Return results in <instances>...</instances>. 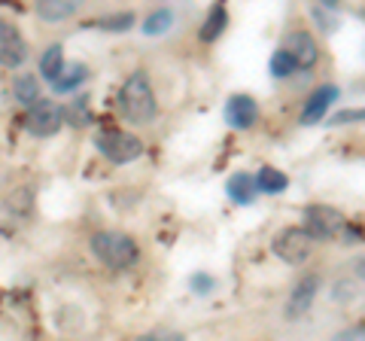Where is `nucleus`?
<instances>
[{"mask_svg": "<svg viewBox=\"0 0 365 341\" xmlns=\"http://www.w3.org/2000/svg\"><path fill=\"white\" fill-rule=\"evenodd\" d=\"M88 250L101 265H107L113 271H128L140 259V247H137L134 238H128L125 232H110V229H101L91 235Z\"/></svg>", "mask_w": 365, "mask_h": 341, "instance_id": "f03ea898", "label": "nucleus"}, {"mask_svg": "<svg viewBox=\"0 0 365 341\" xmlns=\"http://www.w3.org/2000/svg\"><path fill=\"white\" fill-rule=\"evenodd\" d=\"M134 13H113V16H107V19H101L98 21V28H104V31H113V34H122V31H131L134 28Z\"/></svg>", "mask_w": 365, "mask_h": 341, "instance_id": "aec40b11", "label": "nucleus"}, {"mask_svg": "<svg viewBox=\"0 0 365 341\" xmlns=\"http://www.w3.org/2000/svg\"><path fill=\"white\" fill-rule=\"evenodd\" d=\"M302 232L311 238V241H329L344 229V213L338 208H329V204H307L302 213Z\"/></svg>", "mask_w": 365, "mask_h": 341, "instance_id": "20e7f679", "label": "nucleus"}, {"mask_svg": "<svg viewBox=\"0 0 365 341\" xmlns=\"http://www.w3.org/2000/svg\"><path fill=\"white\" fill-rule=\"evenodd\" d=\"M356 292H359V287H353V280H344V283H338L335 287V299L338 302H350V299H356Z\"/></svg>", "mask_w": 365, "mask_h": 341, "instance_id": "a878e982", "label": "nucleus"}, {"mask_svg": "<svg viewBox=\"0 0 365 341\" xmlns=\"http://www.w3.org/2000/svg\"><path fill=\"white\" fill-rule=\"evenodd\" d=\"M225 28H228V13H225L222 4H216L210 13H207V19H204V25H201V40H204V43L220 40Z\"/></svg>", "mask_w": 365, "mask_h": 341, "instance_id": "a211bd4d", "label": "nucleus"}, {"mask_svg": "<svg viewBox=\"0 0 365 341\" xmlns=\"http://www.w3.org/2000/svg\"><path fill=\"white\" fill-rule=\"evenodd\" d=\"M225 192H228V198L237 201V204H253L256 201L253 174H247V170H237V174H232V180L225 183Z\"/></svg>", "mask_w": 365, "mask_h": 341, "instance_id": "f8f14e48", "label": "nucleus"}, {"mask_svg": "<svg viewBox=\"0 0 365 341\" xmlns=\"http://www.w3.org/2000/svg\"><path fill=\"white\" fill-rule=\"evenodd\" d=\"M295 71H299V67H295V61L289 58L287 52H274V58H271V73L277 76V79H287V76H292Z\"/></svg>", "mask_w": 365, "mask_h": 341, "instance_id": "412c9836", "label": "nucleus"}, {"mask_svg": "<svg viewBox=\"0 0 365 341\" xmlns=\"http://www.w3.org/2000/svg\"><path fill=\"white\" fill-rule=\"evenodd\" d=\"M319 280L317 275H307V278H302L299 283H295V290H292V295H289V302H287V317L289 320H299V317H304L307 311H311V305H314V299H317V292H319Z\"/></svg>", "mask_w": 365, "mask_h": 341, "instance_id": "9d476101", "label": "nucleus"}, {"mask_svg": "<svg viewBox=\"0 0 365 341\" xmlns=\"http://www.w3.org/2000/svg\"><path fill=\"white\" fill-rule=\"evenodd\" d=\"M170 28H174V9H170V6H158V9H153V13L146 16L140 31L146 34V37H162V34H168Z\"/></svg>", "mask_w": 365, "mask_h": 341, "instance_id": "dca6fc26", "label": "nucleus"}, {"mask_svg": "<svg viewBox=\"0 0 365 341\" xmlns=\"http://www.w3.org/2000/svg\"><path fill=\"white\" fill-rule=\"evenodd\" d=\"M189 287H192V292H198V295H207V292L213 290V278H207V275H204V271H198V275H192Z\"/></svg>", "mask_w": 365, "mask_h": 341, "instance_id": "393cba45", "label": "nucleus"}, {"mask_svg": "<svg viewBox=\"0 0 365 341\" xmlns=\"http://www.w3.org/2000/svg\"><path fill=\"white\" fill-rule=\"evenodd\" d=\"M362 338H365V329H362V323H356V326L344 329V332H338L332 341H362Z\"/></svg>", "mask_w": 365, "mask_h": 341, "instance_id": "bb28decb", "label": "nucleus"}, {"mask_svg": "<svg viewBox=\"0 0 365 341\" xmlns=\"http://www.w3.org/2000/svg\"><path fill=\"white\" fill-rule=\"evenodd\" d=\"M271 250L283 259V263L302 265V263H307V259H311V253H314V241H311V238H307L302 229L289 225V229H280L277 235H274Z\"/></svg>", "mask_w": 365, "mask_h": 341, "instance_id": "39448f33", "label": "nucleus"}, {"mask_svg": "<svg viewBox=\"0 0 365 341\" xmlns=\"http://www.w3.org/2000/svg\"><path fill=\"white\" fill-rule=\"evenodd\" d=\"M335 101H338V86H335V83L317 86L314 92L307 95L304 107H302V125H317V122L329 113V107H332Z\"/></svg>", "mask_w": 365, "mask_h": 341, "instance_id": "6e6552de", "label": "nucleus"}, {"mask_svg": "<svg viewBox=\"0 0 365 341\" xmlns=\"http://www.w3.org/2000/svg\"><path fill=\"white\" fill-rule=\"evenodd\" d=\"M155 110H158L155 92H153L146 73L143 71L131 73L119 88V113H122V119L131 122V125H150L155 119Z\"/></svg>", "mask_w": 365, "mask_h": 341, "instance_id": "f257e3e1", "label": "nucleus"}, {"mask_svg": "<svg viewBox=\"0 0 365 341\" xmlns=\"http://www.w3.org/2000/svg\"><path fill=\"white\" fill-rule=\"evenodd\" d=\"M253 183H256V192H268V195H277V192H283L289 186V177L283 174V170L277 168H262L259 174L253 177Z\"/></svg>", "mask_w": 365, "mask_h": 341, "instance_id": "f3484780", "label": "nucleus"}, {"mask_svg": "<svg viewBox=\"0 0 365 341\" xmlns=\"http://www.w3.org/2000/svg\"><path fill=\"white\" fill-rule=\"evenodd\" d=\"M28 61V43L21 40V34L16 28H9L4 37H0V64L4 67H21Z\"/></svg>", "mask_w": 365, "mask_h": 341, "instance_id": "9b49d317", "label": "nucleus"}, {"mask_svg": "<svg viewBox=\"0 0 365 341\" xmlns=\"http://www.w3.org/2000/svg\"><path fill=\"white\" fill-rule=\"evenodd\" d=\"M88 79V67L83 64V61H73V64H64L61 67V73H58V79L52 83V88L58 95H67V92H73V88H79Z\"/></svg>", "mask_w": 365, "mask_h": 341, "instance_id": "ddd939ff", "label": "nucleus"}, {"mask_svg": "<svg viewBox=\"0 0 365 341\" xmlns=\"http://www.w3.org/2000/svg\"><path fill=\"white\" fill-rule=\"evenodd\" d=\"M280 52H287L295 61V67H314L319 58V46H317L314 34H307V31H289L280 43Z\"/></svg>", "mask_w": 365, "mask_h": 341, "instance_id": "0eeeda50", "label": "nucleus"}, {"mask_svg": "<svg viewBox=\"0 0 365 341\" xmlns=\"http://www.w3.org/2000/svg\"><path fill=\"white\" fill-rule=\"evenodd\" d=\"M34 13L43 21H64L76 13V4L73 0H40V4L34 6Z\"/></svg>", "mask_w": 365, "mask_h": 341, "instance_id": "4468645a", "label": "nucleus"}, {"mask_svg": "<svg viewBox=\"0 0 365 341\" xmlns=\"http://www.w3.org/2000/svg\"><path fill=\"white\" fill-rule=\"evenodd\" d=\"M95 146L101 150V156H107L113 165H128L134 158L143 156V141L134 138L128 131L119 128H104L95 134Z\"/></svg>", "mask_w": 365, "mask_h": 341, "instance_id": "7ed1b4c3", "label": "nucleus"}, {"mask_svg": "<svg viewBox=\"0 0 365 341\" xmlns=\"http://www.w3.org/2000/svg\"><path fill=\"white\" fill-rule=\"evenodd\" d=\"M259 119V104L250 95H232L225 101V122L237 131H247L253 128Z\"/></svg>", "mask_w": 365, "mask_h": 341, "instance_id": "1a4fd4ad", "label": "nucleus"}, {"mask_svg": "<svg viewBox=\"0 0 365 341\" xmlns=\"http://www.w3.org/2000/svg\"><path fill=\"white\" fill-rule=\"evenodd\" d=\"M86 119H88V104H86V98H76L71 107H64V122L83 125Z\"/></svg>", "mask_w": 365, "mask_h": 341, "instance_id": "4be33fe9", "label": "nucleus"}, {"mask_svg": "<svg viewBox=\"0 0 365 341\" xmlns=\"http://www.w3.org/2000/svg\"><path fill=\"white\" fill-rule=\"evenodd\" d=\"M137 341H186V338H182L180 332H153V335H143Z\"/></svg>", "mask_w": 365, "mask_h": 341, "instance_id": "cd10ccee", "label": "nucleus"}, {"mask_svg": "<svg viewBox=\"0 0 365 341\" xmlns=\"http://www.w3.org/2000/svg\"><path fill=\"white\" fill-rule=\"evenodd\" d=\"M61 67H64V46L61 43H52V46L40 55V76L55 83L58 73H61Z\"/></svg>", "mask_w": 365, "mask_h": 341, "instance_id": "6ab92c4d", "label": "nucleus"}, {"mask_svg": "<svg viewBox=\"0 0 365 341\" xmlns=\"http://www.w3.org/2000/svg\"><path fill=\"white\" fill-rule=\"evenodd\" d=\"M6 208H9V210H19V213H28V210H31V189L9 192V198H6Z\"/></svg>", "mask_w": 365, "mask_h": 341, "instance_id": "5701e85b", "label": "nucleus"}, {"mask_svg": "<svg viewBox=\"0 0 365 341\" xmlns=\"http://www.w3.org/2000/svg\"><path fill=\"white\" fill-rule=\"evenodd\" d=\"M347 122H362V110H341L335 116H329V125L338 128V125H347Z\"/></svg>", "mask_w": 365, "mask_h": 341, "instance_id": "b1692460", "label": "nucleus"}, {"mask_svg": "<svg viewBox=\"0 0 365 341\" xmlns=\"http://www.w3.org/2000/svg\"><path fill=\"white\" fill-rule=\"evenodd\" d=\"M13 98L19 101L21 107H34L40 101V83H37V76L34 73H21L16 76V83H13Z\"/></svg>", "mask_w": 365, "mask_h": 341, "instance_id": "2eb2a0df", "label": "nucleus"}, {"mask_svg": "<svg viewBox=\"0 0 365 341\" xmlns=\"http://www.w3.org/2000/svg\"><path fill=\"white\" fill-rule=\"evenodd\" d=\"M25 125H28L31 134H37V138H52V134H58L61 125H64V107H58L55 101L40 98L37 104L28 110Z\"/></svg>", "mask_w": 365, "mask_h": 341, "instance_id": "423d86ee", "label": "nucleus"}]
</instances>
